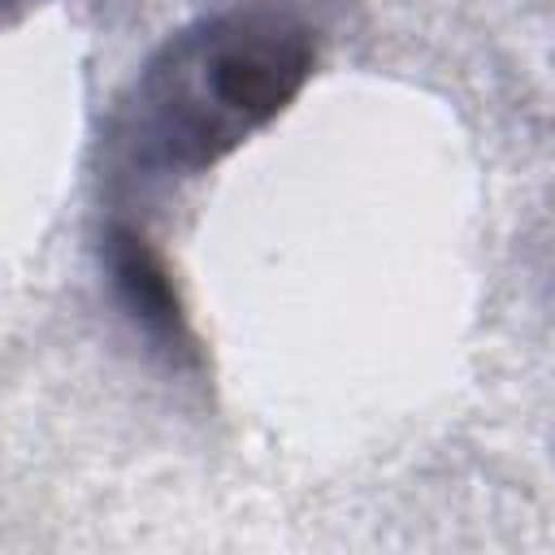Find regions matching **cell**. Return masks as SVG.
Masks as SVG:
<instances>
[{"label": "cell", "instance_id": "obj_1", "mask_svg": "<svg viewBox=\"0 0 555 555\" xmlns=\"http://www.w3.org/2000/svg\"><path fill=\"white\" fill-rule=\"evenodd\" d=\"M312 65V35L278 13H217L173 30L104 121L108 178L152 191L212 169L304 91Z\"/></svg>", "mask_w": 555, "mask_h": 555}, {"label": "cell", "instance_id": "obj_2", "mask_svg": "<svg viewBox=\"0 0 555 555\" xmlns=\"http://www.w3.org/2000/svg\"><path fill=\"white\" fill-rule=\"evenodd\" d=\"M108 273H113V286L121 295V304L130 308V317L147 330V334H160V338H178V304H173V291L165 282V269L156 264V256L143 247L139 234L130 230H113L108 234Z\"/></svg>", "mask_w": 555, "mask_h": 555}]
</instances>
